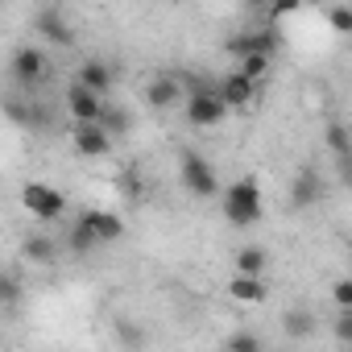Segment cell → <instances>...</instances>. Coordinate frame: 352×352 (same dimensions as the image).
<instances>
[{
  "label": "cell",
  "mask_w": 352,
  "mask_h": 352,
  "mask_svg": "<svg viewBox=\"0 0 352 352\" xmlns=\"http://www.w3.org/2000/svg\"><path fill=\"white\" fill-rule=\"evenodd\" d=\"M183 96H187V87H183L179 75H166V71H162V75H153V79L145 83V104H149L153 112H170Z\"/></svg>",
  "instance_id": "obj_11"
},
{
  "label": "cell",
  "mask_w": 352,
  "mask_h": 352,
  "mask_svg": "<svg viewBox=\"0 0 352 352\" xmlns=\"http://www.w3.org/2000/svg\"><path fill=\"white\" fill-rule=\"evenodd\" d=\"M21 204H25V212H30L34 220H42V224H54V220L67 212L63 191L50 187V183H25V187H21Z\"/></svg>",
  "instance_id": "obj_8"
},
{
  "label": "cell",
  "mask_w": 352,
  "mask_h": 352,
  "mask_svg": "<svg viewBox=\"0 0 352 352\" xmlns=\"http://www.w3.org/2000/svg\"><path fill=\"white\" fill-rule=\"evenodd\" d=\"M116 191H120L129 204H141V199H145V179H141L137 170H120V174H116Z\"/></svg>",
  "instance_id": "obj_22"
},
{
  "label": "cell",
  "mask_w": 352,
  "mask_h": 352,
  "mask_svg": "<svg viewBox=\"0 0 352 352\" xmlns=\"http://www.w3.org/2000/svg\"><path fill=\"white\" fill-rule=\"evenodd\" d=\"M116 340L120 344H145V331L141 327H129V323H116Z\"/></svg>",
  "instance_id": "obj_31"
},
{
  "label": "cell",
  "mask_w": 352,
  "mask_h": 352,
  "mask_svg": "<svg viewBox=\"0 0 352 352\" xmlns=\"http://www.w3.org/2000/svg\"><path fill=\"white\" fill-rule=\"evenodd\" d=\"M315 315L307 311V307H290L286 315H282V331H286V340H311L315 336Z\"/></svg>",
  "instance_id": "obj_18"
},
{
  "label": "cell",
  "mask_w": 352,
  "mask_h": 352,
  "mask_svg": "<svg viewBox=\"0 0 352 352\" xmlns=\"http://www.w3.org/2000/svg\"><path fill=\"white\" fill-rule=\"evenodd\" d=\"M323 195H327V179L319 174V166H311V162H302L294 174H290V212H311V208H319L323 204Z\"/></svg>",
  "instance_id": "obj_3"
},
{
  "label": "cell",
  "mask_w": 352,
  "mask_h": 352,
  "mask_svg": "<svg viewBox=\"0 0 352 352\" xmlns=\"http://www.w3.org/2000/svg\"><path fill=\"white\" fill-rule=\"evenodd\" d=\"M79 220L91 224V232L100 236V245H116L124 236V220L116 212H108V208H87V212H79Z\"/></svg>",
  "instance_id": "obj_15"
},
{
  "label": "cell",
  "mask_w": 352,
  "mask_h": 352,
  "mask_svg": "<svg viewBox=\"0 0 352 352\" xmlns=\"http://www.w3.org/2000/svg\"><path fill=\"white\" fill-rule=\"evenodd\" d=\"M179 183L191 199H216L220 195V174L199 149H179Z\"/></svg>",
  "instance_id": "obj_2"
},
{
  "label": "cell",
  "mask_w": 352,
  "mask_h": 352,
  "mask_svg": "<svg viewBox=\"0 0 352 352\" xmlns=\"http://www.w3.org/2000/svg\"><path fill=\"white\" fill-rule=\"evenodd\" d=\"M9 79H13L21 91H38V87L50 79V58H46L38 46H17V50H13V63H9Z\"/></svg>",
  "instance_id": "obj_4"
},
{
  "label": "cell",
  "mask_w": 352,
  "mask_h": 352,
  "mask_svg": "<svg viewBox=\"0 0 352 352\" xmlns=\"http://www.w3.org/2000/svg\"><path fill=\"white\" fill-rule=\"evenodd\" d=\"M290 13H302V0H270L265 21H270V25H278V21H282V17H290Z\"/></svg>",
  "instance_id": "obj_26"
},
{
  "label": "cell",
  "mask_w": 352,
  "mask_h": 352,
  "mask_svg": "<svg viewBox=\"0 0 352 352\" xmlns=\"http://www.w3.org/2000/svg\"><path fill=\"white\" fill-rule=\"evenodd\" d=\"M270 67H274V58H270V54H245V58H241V71H245L249 79H257V83H265V79H270Z\"/></svg>",
  "instance_id": "obj_24"
},
{
  "label": "cell",
  "mask_w": 352,
  "mask_h": 352,
  "mask_svg": "<svg viewBox=\"0 0 352 352\" xmlns=\"http://www.w3.org/2000/svg\"><path fill=\"white\" fill-rule=\"evenodd\" d=\"M327 21L336 34H352V5H331L327 9Z\"/></svg>",
  "instance_id": "obj_27"
},
{
  "label": "cell",
  "mask_w": 352,
  "mask_h": 352,
  "mask_svg": "<svg viewBox=\"0 0 352 352\" xmlns=\"http://www.w3.org/2000/svg\"><path fill=\"white\" fill-rule=\"evenodd\" d=\"M104 104L108 100L100 91H91L87 83H79V79L67 87V112H71V120H100L104 116Z\"/></svg>",
  "instance_id": "obj_13"
},
{
  "label": "cell",
  "mask_w": 352,
  "mask_h": 352,
  "mask_svg": "<svg viewBox=\"0 0 352 352\" xmlns=\"http://www.w3.org/2000/svg\"><path fill=\"white\" fill-rule=\"evenodd\" d=\"M228 294L236 298V302H249V307H257V302H265L270 298V286H265V274H232L228 278Z\"/></svg>",
  "instance_id": "obj_16"
},
{
  "label": "cell",
  "mask_w": 352,
  "mask_h": 352,
  "mask_svg": "<svg viewBox=\"0 0 352 352\" xmlns=\"http://www.w3.org/2000/svg\"><path fill=\"white\" fill-rule=\"evenodd\" d=\"M79 83H87L91 91H100V96H108L112 87H116V67L108 63V58H83L79 63V75H75Z\"/></svg>",
  "instance_id": "obj_14"
},
{
  "label": "cell",
  "mask_w": 352,
  "mask_h": 352,
  "mask_svg": "<svg viewBox=\"0 0 352 352\" xmlns=\"http://www.w3.org/2000/svg\"><path fill=\"white\" fill-rule=\"evenodd\" d=\"M236 270H241V274H265V270H270L265 245H245V249H236Z\"/></svg>",
  "instance_id": "obj_21"
},
{
  "label": "cell",
  "mask_w": 352,
  "mask_h": 352,
  "mask_svg": "<svg viewBox=\"0 0 352 352\" xmlns=\"http://www.w3.org/2000/svg\"><path fill=\"white\" fill-rule=\"evenodd\" d=\"M224 116H228V100L220 96V87H204V91L187 96V124L216 129V124H224Z\"/></svg>",
  "instance_id": "obj_7"
},
{
  "label": "cell",
  "mask_w": 352,
  "mask_h": 352,
  "mask_svg": "<svg viewBox=\"0 0 352 352\" xmlns=\"http://www.w3.org/2000/svg\"><path fill=\"white\" fill-rule=\"evenodd\" d=\"M265 216V195H261V183L253 179V174H241V179H232L224 187V220L232 228H253L261 224Z\"/></svg>",
  "instance_id": "obj_1"
},
{
  "label": "cell",
  "mask_w": 352,
  "mask_h": 352,
  "mask_svg": "<svg viewBox=\"0 0 352 352\" xmlns=\"http://www.w3.org/2000/svg\"><path fill=\"white\" fill-rule=\"evenodd\" d=\"M5 112H9V120L13 124H21V129H34V133H46L50 124H54V112L42 104V100H34V91H25V100H9L5 104Z\"/></svg>",
  "instance_id": "obj_10"
},
{
  "label": "cell",
  "mask_w": 352,
  "mask_h": 352,
  "mask_svg": "<svg viewBox=\"0 0 352 352\" xmlns=\"http://www.w3.org/2000/svg\"><path fill=\"white\" fill-rule=\"evenodd\" d=\"M331 302L336 307H352V274L340 278V282H331Z\"/></svg>",
  "instance_id": "obj_28"
},
{
  "label": "cell",
  "mask_w": 352,
  "mask_h": 352,
  "mask_svg": "<svg viewBox=\"0 0 352 352\" xmlns=\"http://www.w3.org/2000/svg\"><path fill=\"white\" fill-rule=\"evenodd\" d=\"M336 179H340V183H344V187H348V191H352V153H348V157H340V162H336Z\"/></svg>",
  "instance_id": "obj_32"
},
{
  "label": "cell",
  "mask_w": 352,
  "mask_h": 352,
  "mask_svg": "<svg viewBox=\"0 0 352 352\" xmlns=\"http://www.w3.org/2000/svg\"><path fill=\"white\" fill-rule=\"evenodd\" d=\"M96 249H100V236L91 232V224H87V220H71V228H67V253L87 257V253H96Z\"/></svg>",
  "instance_id": "obj_17"
},
{
  "label": "cell",
  "mask_w": 352,
  "mask_h": 352,
  "mask_svg": "<svg viewBox=\"0 0 352 352\" xmlns=\"http://www.w3.org/2000/svg\"><path fill=\"white\" fill-rule=\"evenodd\" d=\"M323 145H327L331 162L348 157V153H352V133H348V124H344V120H327V124H323Z\"/></svg>",
  "instance_id": "obj_19"
},
{
  "label": "cell",
  "mask_w": 352,
  "mask_h": 352,
  "mask_svg": "<svg viewBox=\"0 0 352 352\" xmlns=\"http://www.w3.org/2000/svg\"><path fill=\"white\" fill-rule=\"evenodd\" d=\"M348 257H352V241H348Z\"/></svg>",
  "instance_id": "obj_33"
},
{
  "label": "cell",
  "mask_w": 352,
  "mask_h": 352,
  "mask_svg": "<svg viewBox=\"0 0 352 352\" xmlns=\"http://www.w3.org/2000/svg\"><path fill=\"white\" fill-rule=\"evenodd\" d=\"M100 124H104L112 137H124V133H133V116H129L124 108H116V104H104V116H100Z\"/></svg>",
  "instance_id": "obj_23"
},
{
  "label": "cell",
  "mask_w": 352,
  "mask_h": 352,
  "mask_svg": "<svg viewBox=\"0 0 352 352\" xmlns=\"http://www.w3.org/2000/svg\"><path fill=\"white\" fill-rule=\"evenodd\" d=\"M336 340L352 344V307H340V315H336Z\"/></svg>",
  "instance_id": "obj_29"
},
{
  "label": "cell",
  "mask_w": 352,
  "mask_h": 352,
  "mask_svg": "<svg viewBox=\"0 0 352 352\" xmlns=\"http://www.w3.org/2000/svg\"><path fill=\"white\" fill-rule=\"evenodd\" d=\"M21 253H25V261H34V265H50V261L58 257V245H54L50 236H25V241H21Z\"/></svg>",
  "instance_id": "obj_20"
},
{
  "label": "cell",
  "mask_w": 352,
  "mask_h": 352,
  "mask_svg": "<svg viewBox=\"0 0 352 352\" xmlns=\"http://www.w3.org/2000/svg\"><path fill=\"white\" fill-rule=\"evenodd\" d=\"M261 87H265V83L249 79L241 67H236V71H228V75H220V96L228 100V108H232V112H236V108H249V104L261 96Z\"/></svg>",
  "instance_id": "obj_12"
},
{
  "label": "cell",
  "mask_w": 352,
  "mask_h": 352,
  "mask_svg": "<svg viewBox=\"0 0 352 352\" xmlns=\"http://www.w3.org/2000/svg\"><path fill=\"white\" fill-rule=\"evenodd\" d=\"M224 348H228V352H257V348H261V336H253V331H232V336H224Z\"/></svg>",
  "instance_id": "obj_25"
},
{
  "label": "cell",
  "mask_w": 352,
  "mask_h": 352,
  "mask_svg": "<svg viewBox=\"0 0 352 352\" xmlns=\"http://www.w3.org/2000/svg\"><path fill=\"white\" fill-rule=\"evenodd\" d=\"M34 34L46 46H54V50H71L75 46V30H71V17H67L63 5H42L34 13Z\"/></svg>",
  "instance_id": "obj_6"
},
{
  "label": "cell",
  "mask_w": 352,
  "mask_h": 352,
  "mask_svg": "<svg viewBox=\"0 0 352 352\" xmlns=\"http://www.w3.org/2000/svg\"><path fill=\"white\" fill-rule=\"evenodd\" d=\"M224 50L236 54V58H245V54H270V58H278L282 54V34L265 21V25H253V30H236L224 42Z\"/></svg>",
  "instance_id": "obj_5"
},
{
  "label": "cell",
  "mask_w": 352,
  "mask_h": 352,
  "mask_svg": "<svg viewBox=\"0 0 352 352\" xmlns=\"http://www.w3.org/2000/svg\"><path fill=\"white\" fill-rule=\"evenodd\" d=\"M17 294H21V282H17V274L9 270V274H5V282H0V302L13 307V302H17Z\"/></svg>",
  "instance_id": "obj_30"
},
{
  "label": "cell",
  "mask_w": 352,
  "mask_h": 352,
  "mask_svg": "<svg viewBox=\"0 0 352 352\" xmlns=\"http://www.w3.org/2000/svg\"><path fill=\"white\" fill-rule=\"evenodd\" d=\"M112 133L100 124V120H75L71 124V145L79 157H108L112 153Z\"/></svg>",
  "instance_id": "obj_9"
}]
</instances>
